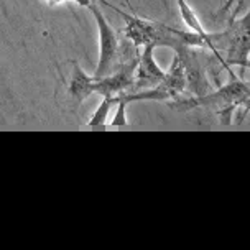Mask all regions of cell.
I'll return each mask as SVG.
<instances>
[{"label":"cell","mask_w":250,"mask_h":250,"mask_svg":"<svg viewBox=\"0 0 250 250\" xmlns=\"http://www.w3.org/2000/svg\"><path fill=\"white\" fill-rule=\"evenodd\" d=\"M99 2L122 17V20L125 23L124 33H125V37H127V42L132 43L137 50L144 48L145 44L168 46L175 51L181 46H194V48L208 50L206 40L203 37H199L198 33H194V31L173 28V26H168L165 23H158V21H155V20L145 19V17L132 12L130 5H128L127 2L125 3L130 8V13L120 10L119 7L112 5V3L107 2V0H99Z\"/></svg>","instance_id":"6da1fadb"},{"label":"cell","mask_w":250,"mask_h":250,"mask_svg":"<svg viewBox=\"0 0 250 250\" xmlns=\"http://www.w3.org/2000/svg\"><path fill=\"white\" fill-rule=\"evenodd\" d=\"M169 109L180 110V112H189L194 109H211L219 117L222 125L232 124V115L239 107H245L249 110L250 105V86L244 78L232 76L229 83L219 86L216 91H209L203 96H189V97H176L168 101Z\"/></svg>","instance_id":"7a4b0ae2"},{"label":"cell","mask_w":250,"mask_h":250,"mask_svg":"<svg viewBox=\"0 0 250 250\" xmlns=\"http://www.w3.org/2000/svg\"><path fill=\"white\" fill-rule=\"evenodd\" d=\"M250 33H249V13L242 17H230V21L224 31L211 33V55L221 62L229 78L237 76L232 66L240 68V78L249 69Z\"/></svg>","instance_id":"3957f363"},{"label":"cell","mask_w":250,"mask_h":250,"mask_svg":"<svg viewBox=\"0 0 250 250\" xmlns=\"http://www.w3.org/2000/svg\"><path fill=\"white\" fill-rule=\"evenodd\" d=\"M89 10L92 12L96 19L97 30H99V61L97 68L94 71V78H102V76L110 74L120 64V55H122V44H120L117 30L110 25L107 17L96 3L89 5Z\"/></svg>","instance_id":"277c9868"},{"label":"cell","mask_w":250,"mask_h":250,"mask_svg":"<svg viewBox=\"0 0 250 250\" xmlns=\"http://www.w3.org/2000/svg\"><path fill=\"white\" fill-rule=\"evenodd\" d=\"M183 94H185V71H183L180 58L175 53L171 66L165 71V76L158 84H155L153 87L142 89V91H135V92H122V96L130 104V102H138V101H153V102L173 101L176 97H181Z\"/></svg>","instance_id":"5b68a950"},{"label":"cell","mask_w":250,"mask_h":250,"mask_svg":"<svg viewBox=\"0 0 250 250\" xmlns=\"http://www.w3.org/2000/svg\"><path fill=\"white\" fill-rule=\"evenodd\" d=\"M199 50L203 48L181 46L175 51L185 71V91L189 92L191 96H203L212 91V84L209 81L206 64L199 56Z\"/></svg>","instance_id":"8992f818"},{"label":"cell","mask_w":250,"mask_h":250,"mask_svg":"<svg viewBox=\"0 0 250 250\" xmlns=\"http://www.w3.org/2000/svg\"><path fill=\"white\" fill-rule=\"evenodd\" d=\"M155 48H156L155 44H145L144 48H140L135 73H133V86L132 91L128 92L153 87L155 84L162 81V78L165 76V69L160 68L158 62L155 61V55H153Z\"/></svg>","instance_id":"52a82bcc"},{"label":"cell","mask_w":250,"mask_h":250,"mask_svg":"<svg viewBox=\"0 0 250 250\" xmlns=\"http://www.w3.org/2000/svg\"><path fill=\"white\" fill-rule=\"evenodd\" d=\"M92 84H94V76L87 74L81 68L79 62H73V71H71L69 83H68V94L71 99L76 104L84 102L89 96H92Z\"/></svg>","instance_id":"ba28073f"},{"label":"cell","mask_w":250,"mask_h":250,"mask_svg":"<svg viewBox=\"0 0 250 250\" xmlns=\"http://www.w3.org/2000/svg\"><path fill=\"white\" fill-rule=\"evenodd\" d=\"M176 5H178V10H180V15H181V20L185 21L186 28L189 31H194L198 33L199 37H203L206 40L208 43V50L211 51V31H208L206 28L201 23L198 13H196L193 8H191L189 3L186 0H176Z\"/></svg>","instance_id":"9c48e42d"},{"label":"cell","mask_w":250,"mask_h":250,"mask_svg":"<svg viewBox=\"0 0 250 250\" xmlns=\"http://www.w3.org/2000/svg\"><path fill=\"white\" fill-rule=\"evenodd\" d=\"M115 104H117V96L102 97L101 104L97 105V109L94 110V114L91 115V120L87 122L89 127H104L107 124V119H109L110 109H112V105H115Z\"/></svg>","instance_id":"30bf717a"},{"label":"cell","mask_w":250,"mask_h":250,"mask_svg":"<svg viewBox=\"0 0 250 250\" xmlns=\"http://www.w3.org/2000/svg\"><path fill=\"white\" fill-rule=\"evenodd\" d=\"M115 105H119V107H117V112H115L114 119L110 120V125H112V127H127V125H128V120H127V105H128V102L124 99L122 94H119V96H117V104H115Z\"/></svg>","instance_id":"8fae6325"},{"label":"cell","mask_w":250,"mask_h":250,"mask_svg":"<svg viewBox=\"0 0 250 250\" xmlns=\"http://www.w3.org/2000/svg\"><path fill=\"white\" fill-rule=\"evenodd\" d=\"M40 2L46 3V5H51V7L62 5V3H76V5H79V7L89 8V5L92 3V0H40Z\"/></svg>","instance_id":"7c38bea8"},{"label":"cell","mask_w":250,"mask_h":250,"mask_svg":"<svg viewBox=\"0 0 250 250\" xmlns=\"http://www.w3.org/2000/svg\"><path fill=\"white\" fill-rule=\"evenodd\" d=\"M244 2H245V0H239V3H237V7H235L234 15H232V17H235V13H237V12L240 10V7L244 5ZM234 3H235V0H227V3H226L224 7L221 8V12H219V13H224V12H227V10H229V8L232 7V5H234Z\"/></svg>","instance_id":"4fadbf2b"}]
</instances>
